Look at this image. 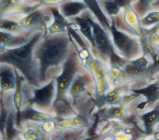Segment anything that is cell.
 <instances>
[{"mask_svg":"<svg viewBox=\"0 0 159 140\" xmlns=\"http://www.w3.org/2000/svg\"><path fill=\"white\" fill-rule=\"evenodd\" d=\"M73 46V38L68 32L47 35L34 48L33 55L39 63V81L45 84L53 79L52 70L55 74L67 58Z\"/></svg>","mask_w":159,"mask_h":140,"instance_id":"cell-1","label":"cell"},{"mask_svg":"<svg viewBox=\"0 0 159 140\" xmlns=\"http://www.w3.org/2000/svg\"><path fill=\"white\" fill-rule=\"evenodd\" d=\"M32 97L28 103L40 110L47 111L52 109L56 94V82L55 78L40 87H31Z\"/></svg>","mask_w":159,"mask_h":140,"instance_id":"cell-6","label":"cell"},{"mask_svg":"<svg viewBox=\"0 0 159 140\" xmlns=\"http://www.w3.org/2000/svg\"><path fill=\"white\" fill-rule=\"evenodd\" d=\"M6 48L2 45V44L0 42V52L1 51H3L4 50H5Z\"/></svg>","mask_w":159,"mask_h":140,"instance_id":"cell-26","label":"cell"},{"mask_svg":"<svg viewBox=\"0 0 159 140\" xmlns=\"http://www.w3.org/2000/svg\"><path fill=\"white\" fill-rule=\"evenodd\" d=\"M52 18L48 6H42L33 12L25 15L19 20L25 30L37 32L42 31L45 37L48 33V23Z\"/></svg>","mask_w":159,"mask_h":140,"instance_id":"cell-5","label":"cell"},{"mask_svg":"<svg viewBox=\"0 0 159 140\" xmlns=\"http://www.w3.org/2000/svg\"><path fill=\"white\" fill-rule=\"evenodd\" d=\"M0 30L12 33H18L26 30H25L19 24V21L7 19V17H6L5 16L0 19Z\"/></svg>","mask_w":159,"mask_h":140,"instance_id":"cell-18","label":"cell"},{"mask_svg":"<svg viewBox=\"0 0 159 140\" xmlns=\"http://www.w3.org/2000/svg\"><path fill=\"white\" fill-rule=\"evenodd\" d=\"M142 119L147 132H150L153 126L159 123V103L152 111L143 114Z\"/></svg>","mask_w":159,"mask_h":140,"instance_id":"cell-17","label":"cell"},{"mask_svg":"<svg viewBox=\"0 0 159 140\" xmlns=\"http://www.w3.org/2000/svg\"><path fill=\"white\" fill-rule=\"evenodd\" d=\"M0 96H1V95H0Z\"/></svg>","mask_w":159,"mask_h":140,"instance_id":"cell-29","label":"cell"},{"mask_svg":"<svg viewBox=\"0 0 159 140\" xmlns=\"http://www.w3.org/2000/svg\"><path fill=\"white\" fill-rule=\"evenodd\" d=\"M59 116H53L47 113L43 112L40 110L34 108L33 106L29 103H25L20 112V122L33 121L36 123H42L49 121H57Z\"/></svg>","mask_w":159,"mask_h":140,"instance_id":"cell-11","label":"cell"},{"mask_svg":"<svg viewBox=\"0 0 159 140\" xmlns=\"http://www.w3.org/2000/svg\"><path fill=\"white\" fill-rule=\"evenodd\" d=\"M157 0H137L134 6L135 12L140 16L145 14L148 11L150 6Z\"/></svg>","mask_w":159,"mask_h":140,"instance_id":"cell-20","label":"cell"},{"mask_svg":"<svg viewBox=\"0 0 159 140\" xmlns=\"http://www.w3.org/2000/svg\"><path fill=\"white\" fill-rule=\"evenodd\" d=\"M91 82V77L87 73L82 74L81 71H79L75 75L68 92L71 98V104L73 108L76 106L80 99L85 95L87 87Z\"/></svg>","mask_w":159,"mask_h":140,"instance_id":"cell-9","label":"cell"},{"mask_svg":"<svg viewBox=\"0 0 159 140\" xmlns=\"http://www.w3.org/2000/svg\"><path fill=\"white\" fill-rule=\"evenodd\" d=\"M140 24L143 27L150 26L159 23V11L148 13L146 16L139 20Z\"/></svg>","mask_w":159,"mask_h":140,"instance_id":"cell-19","label":"cell"},{"mask_svg":"<svg viewBox=\"0 0 159 140\" xmlns=\"http://www.w3.org/2000/svg\"><path fill=\"white\" fill-rule=\"evenodd\" d=\"M70 21L74 24H76L79 27V31L81 34L88 41L91 46H93V30L92 27L89 22L85 18L81 16H75L70 18Z\"/></svg>","mask_w":159,"mask_h":140,"instance_id":"cell-16","label":"cell"},{"mask_svg":"<svg viewBox=\"0 0 159 140\" xmlns=\"http://www.w3.org/2000/svg\"><path fill=\"white\" fill-rule=\"evenodd\" d=\"M16 82L14 68L6 63H0V95L7 91L14 90Z\"/></svg>","mask_w":159,"mask_h":140,"instance_id":"cell-12","label":"cell"},{"mask_svg":"<svg viewBox=\"0 0 159 140\" xmlns=\"http://www.w3.org/2000/svg\"><path fill=\"white\" fill-rule=\"evenodd\" d=\"M52 13L53 22L48 27V34H53L61 32H66L67 27L74 24L73 22H69L60 12L58 7L56 6H48Z\"/></svg>","mask_w":159,"mask_h":140,"instance_id":"cell-13","label":"cell"},{"mask_svg":"<svg viewBox=\"0 0 159 140\" xmlns=\"http://www.w3.org/2000/svg\"><path fill=\"white\" fill-rule=\"evenodd\" d=\"M0 138H2V134L1 133V132H0Z\"/></svg>","mask_w":159,"mask_h":140,"instance_id":"cell-28","label":"cell"},{"mask_svg":"<svg viewBox=\"0 0 159 140\" xmlns=\"http://www.w3.org/2000/svg\"><path fill=\"white\" fill-rule=\"evenodd\" d=\"M6 1L7 0H0V7L4 6L6 4Z\"/></svg>","mask_w":159,"mask_h":140,"instance_id":"cell-27","label":"cell"},{"mask_svg":"<svg viewBox=\"0 0 159 140\" xmlns=\"http://www.w3.org/2000/svg\"><path fill=\"white\" fill-rule=\"evenodd\" d=\"M42 31H37L26 43L0 52V63H6L16 68L30 87H40L39 81V63L33 52L37 43L43 37Z\"/></svg>","mask_w":159,"mask_h":140,"instance_id":"cell-2","label":"cell"},{"mask_svg":"<svg viewBox=\"0 0 159 140\" xmlns=\"http://www.w3.org/2000/svg\"><path fill=\"white\" fill-rule=\"evenodd\" d=\"M12 11H14V9L6 3L4 6L0 7V19L6 16L10 13L12 14Z\"/></svg>","mask_w":159,"mask_h":140,"instance_id":"cell-24","label":"cell"},{"mask_svg":"<svg viewBox=\"0 0 159 140\" xmlns=\"http://www.w3.org/2000/svg\"><path fill=\"white\" fill-rule=\"evenodd\" d=\"M91 14L89 10L86 9L81 13L80 16L88 20L92 27L94 42L93 48L96 50L103 55H109L112 57L115 53L107 31L104 29L99 22L95 21Z\"/></svg>","mask_w":159,"mask_h":140,"instance_id":"cell-4","label":"cell"},{"mask_svg":"<svg viewBox=\"0 0 159 140\" xmlns=\"http://www.w3.org/2000/svg\"><path fill=\"white\" fill-rule=\"evenodd\" d=\"M147 61L144 58H139L137 60H135L132 62V66L135 67L137 70H140L142 69H144L147 65Z\"/></svg>","mask_w":159,"mask_h":140,"instance_id":"cell-23","label":"cell"},{"mask_svg":"<svg viewBox=\"0 0 159 140\" xmlns=\"http://www.w3.org/2000/svg\"><path fill=\"white\" fill-rule=\"evenodd\" d=\"M80 60L74 46L63 62L61 72L54 78L56 82V94L52 110L59 117H70L77 114L68 98V92L75 75L81 71Z\"/></svg>","mask_w":159,"mask_h":140,"instance_id":"cell-3","label":"cell"},{"mask_svg":"<svg viewBox=\"0 0 159 140\" xmlns=\"http://www.w3.org/2000/svg\"><path fill=\"white\" fill-rule=\"evenodd\" d=\"M35 32L26 30L18 34H14V33L0 30V42L6 48L17 47L29 42Z\"/></svg>","mask_w":159,"mask_h":140,"instance_id":"cell-10","label":"cell"},{"mask_svg":"<svg viewBox=\"0 0 159 140\" xmlns=\"http://www.w3.org/2000/svg\"><path fill=\"white\" fill-rule=\"evenodd\" d=\"M88 7V9L93 14L98 22L107 32H110L111 24L103 12L98 0H81Z\"/></svg>","mask_w":159,"mask_h":140,"instance_id":"cell-15","label":"cell"},{"mask_svg":"<svg viewBox=\"0 0 159 140\" xmlns=\"http://www.w3.org/2000/svg\"><path fill=\"white\" fill-rule=\"evenodd\" d=\"M59 10L61 14L66 19L75 17L83 11L88 9L87 6L83 1L69 0L59 4Z\"/></svg>","mask_w":159,"mask_h":140,"instance_id":"cell-14","label":"cell"},{"mask_svg":"<svg viewBox=\"0 0 159 140\" xmlns=\"http://www.w3.org/2000/svg\"><path fill=\"white\" fill-rule=\"evenodd\" d=\"M120 8L127 9L130 7L131 3L135 0H114Z\"/></svg>","mask_w":159,"mask_h":140,"instance_id":"cell-25","label":"cell"},{"mask_svg":"<svg viewBox=\"0 0 159 140\" xmlns=\"http://www.w3.org/2000/svg\"><path fill=\"white\" fill-rule=\"evenodd\" d=\"M16 82V87L12 93V100L14 105L16 109V126L17 128L22 127V123L20 122V116L21 110L24 105L28 103L30 97V92L29 89L30 86L25 81L22 75H20L19 71L14 68Z\"/></svg>","mask_w":159,"mask_h":140,"instance_id":"cell-7","label":"cell"},{"mask_svg":"<svg viewBox=\"0 0 159 140\" xmlns=\"http://www.w3.org/2000/svg\"><path fill=\"white\" fill-rule=\"evenodd\" d=\"M110 32L115 46L125 57L130 58L139 51V44L138 42L124 32L119 30L113 21H112L111 25Z\"/></svg>","mask_w":159,"mask_h":140,"instance_id":"cell-8","label":"cell"},{"mask_svg":"<svg viewBox=\"0 0 159 140\" xmlns=\"http://www.w3.org/2000/svg\"><path fill=\"white\" fill-rule=\"evenodd\" d=\"M158 90H159V85L155 84L150 85L143 89L138 90L137 92L146 96L147 98L150 100H153V98L157 97V94H158Z\"/></svg>","mask_w":159,"mask_h":140,"instance_id":"cell-21","label":"cell"},{"mask_svg":"<svg viewBox=\"0 0 159 140\" xmlns=\"http://www.w3.org/2000/svg\"><path fill=\"white\" fill-rule=\"evenodd\" d=\"M42 134L45 133L39 129L29 128L22 134V136L26 140H39L42 139Z\"/></svg>","mask_w":159,"mask_h":140,"instance_id":"cell-22","label":"cell"}]
</instances>
